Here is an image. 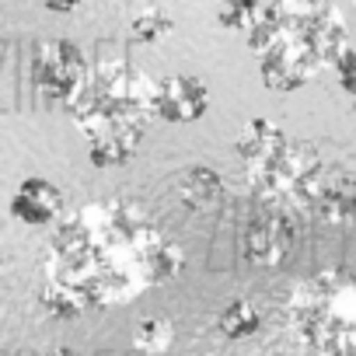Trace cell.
Instances as JSON below:
<instances>
[{"label": "cell", "instance_id": "obj_16", "mask_svg": "<svg viewBox=\"0 0 356 356\" xmlns=\"http://www.w3.org/2000/svg\"><path fill=\"white\" fill-rule=\"evenodd\" d=\"M133 39H140V42H157L161 35H168L171 29H175V22L164 15V11H157V8H147V11H140L136 18H133Z\"/></svg>", "mask_w": 356, "mask_h": 356}, {"label": "cell", "instance_id": "obj_21", "mask_svg": "<svg viewBox=\"0 0 356 356\" xmlns=\"http://www.w3.org/2000/svg\"><path fill=\"white\" fill-rule=\"evenodd\" d=\"M349 356H356V353H349Z\"/></svg>", "mask_w": 356, "mask_h": 356}, {"label": "cell", "instance_id": "obj_7", "mask_svg": "<svg viewBox=\"0 0 356 356\" xmlns=\"http://www.w3.org/2000/svg\"><path fill=\"white\" fill-rule=\"evenodd\" d=\"M297 245V227L283 207L255 210L241 227V255L259 269H280Z\"/></svg>", "mask_w": 356, "mask_h": 356}, {"label": "cell", "instance_id": "obj_17", "mask_svg": "<svg viewBox=\"0 0 356 356\" xmlns=\"http://www.w3.org/2000/svg\"><path fill=\"white\" fill-rule=\"evenodd\" d=\"M335 81H339V88H342L346 95H356V42L346 46V53L339 56V63H335Z\"/></svg>", "mask_w": 356, "mask_h": 356}, {"label": "cell", "instance_id": "obj_9", "mask_svg": "<svg viewBox=\"0 0 356 356\" xmlns=\"http://www.w3.org/2000/svg\"><path fill=\"white\" fill-rule=\"evenodd\" d=\"M304 210L321 224H356V178L346 171H325Z\"/></svg>", "mask_w": 356, "mask_h": 356}, {"label": "cell", "instance_id": "obj_14", "mask_svg": "<svg viewBox=\"0 0 356 356\" xmlns=\"http://www.w3.org/2000/svg\"><path fill=\"white\" fill-rule=\"evenodd\" d=\"M171 342H175V325H171L168 318H143V321L136 325V332H133V346H136L140 353H147V356L168 353Z\"/></svg>", "mask_w": 356, "mask_h": 356}, {"label": "cell", "instance_id": "obj_8", "mask_svg": "<svg viewBox=\"0 0 356 356\" xmlns=\"http://www.w3.org/2000/svg\"><path fill=\"white\" fill-rule=\"evenodd\" d=\"M210 108V88L200 77L175 74L161 77L154 88V115L164 122H196Z\"/></svg>", "mask_w": 356, "mask_h": 356}, {"label": "cell", "instance_id": "obj_10", "mask_svg": "<svg viewBox=\"0 0 356 356\" xmlns=\"http://www.w3.org/2000/svg\"><path fill=\"white\" fill-rule=\"evenodd\" d=\"M60 213H63V193L46 178H25L11 200V217L29 227H46L60 220Z\"/></svg>", "mask_w": 356, "mask_h": 356}, {"label": "cell", "instance_id": "obj_3", "mask_svg": "<svg viewBox=\"0 0 356 356\" xmlns=\"http://www.w3.org/2000/svg\"><path fill=\"white\" fill-rule=\"evenodd\" d=\"M154 88L143 70L126 60H112L91 70L81 95L67 105L74 126L88 140V161L95 168H122L140 154L154 115Z\"/></svg>", "mask_w": 356, "mask_h": 356}, {"label": "cell", "instance_id": "obj_13", "mask_svg": "<svg viewBox=\"0 0 356 356\" xmlns=\"http://www.w3.org/2000/svg\"><path fill=\"white\" fill-rule=\"evenodd\" d=\"M283 136V129L273 122V119H266V115H255V119H248L245 126H241V133H238V157L241 161H252V157H259L273 140H280Z\"/></svg>", "mask_w": 356, "mask_h": 356}, {"label": "cell", "instance_id": "obj_18", "mask_svg": "<svg viewBox=\"0 0 356 356\" xmlns=\"http://www.w3.org/2000/svg\"><path fill=\"white\" fill-rule=\"evenodd\" d=\"M42 4H46L49 11H56V15H70V11L81 8V0H42Z\"/></svg>", "mask_w": 356, "mask_h": 356}, {"label": "cell", "instance_id": "obj_15", "mask_svg": "<svg viewBox=\"0 0 356 356\" xmlns=\"http://www.w3.org/2000/svg\"><path fill=\"white\" fill-rule=\"evenodd\" d=\"M262 4L259 0H224L220 11H217V22L227 29V32H252L262 18Z\"/></svg>", "mask_w": 356, "mask_h": 356}, {"label": "cell", "instance_id": "obj_4", "mask_svg": "<svg viewBox=\"0 0 356 356\" xmlns=\"http://www.w3.org/2000/svg\"><path fill=\"white\" fill-rule=\"evenodd\" d=\"M286 318L293 335L318 356H349L356 353V273L325 269L304 280L290 304Z\"/></svg>", "mask_w": 356, "mask_h": 356}, {"label": "cell", "instance_id": "obj_12", "mask_svg": "<svg viewBox=\"0 0 356 356\" xmlns=\"http://www.w3.org/2000/svg\"><path fill=\"white\" fill-rule=\"evenodd\" d=\"M217 328H220L224 339L241 342V339H248V335H255V332L262 328V314H259V307H255L252 300H231V304L220 311Z\"/></svg>", "mask_w": 356, "mask_h": 356}, {"label": "cell", "instance_id": "obj_5", "mask_svg": "<svg viewBox=\"0 0 356 356\" xmlns=\"http://www.w3.org/2000/svg\"><path fill=\"white\" fill-rule=\"evenodd\" d=\"M245 175H248V186L273 207L283 203H307L314 182L325 175V164L318 157V150L307 140L297 136H280L273 140L259 157L245 161Z\"/></svg>", "mask_w": 356, "mask_h": 356}, {"label": "cell", "instance_id": "obj_6", "mask_svg": "<svg viewBox=\"0 0 356 356\" xmlns=\"http://www.w3.org/2000/svg\"><path fill=\"white\" fill-rule=\"evenodd\" d=\"M88 77H91V67L84 53L67 39H49L32 56V84L49 105L67 108L81 95Z\"/></svg>", "mask_w": 356, "mask_h": 356}, {"label": "cell", "instance_id": "obj_19", "mask_svg": "<svg viewBox=\"0 0 356 356\" xmlns=\"http://www.w3.org/2000/svg\"><path fill=\"white\" fill-rule=\"evenodd\" d=\"M42 356H77V353L67 349V346H56V349H49V353H42Z\"/></svg>", "mask_w": 356, "mask_h": 356}, {"label": "cell", "instance_id": "obj_20", "mask_svg": "<svg viewBox=\"0 0 356 356\" xmlns=\"http://www.w3.org/2000/svg\"><path fill=\"white\" fill-rule=\"evenodd\" d=\"M276 356H286V353H276Z\"/></svg>", "mask_w": 356, "mask_h": 356}, {"label": "cell", "instance_id": "obj_11", "mask_svg": "<svg viewBox=\"0 0 356 356\" xmlns=\"http://www.w3.org/2000/svg\"><path fill=\"white\" fill-rule=\"evenodd\" d=\"M175 189H178V200H182L186 210L207 213L224 200V178L207 164H193V168H186L182 175H178Z\"/></svg>", "mask_w": 356, "mask_h": 356}, {"label": "cell", "instance_id": "obj_22", "mask_svg": "<svg viewBox=\"0 0 356 356\" xmlns=\"http://www.w3.org/2000/svg\"><path fill=\"white\" fill-rule=\"evenodd\" d=\"M207 356H213V353H207Z\"/></svg>", "mask_w": 356, "mask_h": 356}, {"label": "cell", "instance_id": "obj_2", "mask_svg": "<svg viewBox=\"0 0 356 356\" xmlns=\"http://www.w3.org/2000/svg\"><path fill=\"white\" fill-rule=\"evenodd\" d=\"M269 91H297L346 53V18L332 0H269L248 32Z\"/></svg>", "mask_w": 356, "mask_h": 356}, {"label": "cell", "instance_id": "obj_1", "mask_svg": "<svg viewBox=\"0 0 356 356\" xmlns=\"http://www.w3.org/2000/svg\"><path fill=\"white\" fill-rule=\"evenodd\" d=\"M186 255L133 200H91L74 210L46 248L39 304L56 321L108 311L171 283Z\"/></svg>", "mask_w": 356, "mask_h": 356}]
</instances>
